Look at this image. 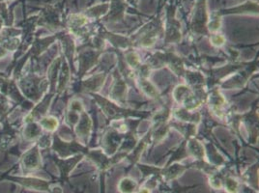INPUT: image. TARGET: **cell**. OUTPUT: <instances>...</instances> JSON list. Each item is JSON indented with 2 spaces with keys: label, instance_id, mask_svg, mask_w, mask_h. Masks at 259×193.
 Returning <instances> with one entry per match:
<instances>
[{
  "label": "cell",
  "instance_id": "1",
  "mask_svg": "<svg viewBox=\"0 0 259 193\" xmlns=\"http://www.w3.org/2000/svg\"><path fill=\"white\" fill-rule=\"evenodd\" d=\"M48 84L49 81L35 75L24 76L20 80V88L23 92L24 96L31 99L34 102L40 100Z\"/></svg>",
  "mask_w": 259,
  "mask_h": 193
},
{
  "label": "cell",
  "instance_id": "2",
  "mask_svg": "<svg viewBox=\"0 0 259 193\" xmlns=\"http://www.w3.org/2000/svg\"><path fill=\"white\" fill-rule=\"evenodd\" d=\"M92 96H94V99H96L99 105L102 107L103 110L105 111V113L108 115L109 119H121L122 117H127V116H141L143 118H145L148 113H143V112H138L137 111H133V110H129V109H124V108H120L118 106L110 103L107 99L103 98V96H98L95 94H91Z\"/></svg>",
  "mask_w": 259,
  "mask_h": 193
},
{
  "label": "cell",
  "instance_id": "3",
  "mask_svg": "<svg viewBox=\"0 0 259 193\" xmlns=\"http://www.w3.org/2000/svg\"><path fill=\"white\" fill-rule=\"evenodd\" d=\"M9 180H12L14 182L20 183L22 186L30 188V189H35L39 191H47V192L52 193V187H51V182L45 180H41L38 178H33V177H9Z\"/></svg>",
  "mask_w": 259,
  "mask_h": 193
},
{
  "label": "cell",
  "instance_id": "4",
  "mask_svg": "<svg viewBox=\"0 0 259 193\" xmlns=\"http://www.w3.org/2000/svg\"><path fill=\"white\" fill-rule=\"evenodd\" d=\"M22 165L24 172L36 170L42 166L41 156L37 144L30 150L23 154L22 157Z\"/></svg>",
  "mask_w": 259,
  "mask_h": 193
},
{
  "label": "cell",
  "instance_id": "5",
  "mask_svg": "<svg viewBox=\"0 0 259 193\" xmlns=\"http://www.w3.org/2000/svg\"><path fill=\"white\" fill-rule=\"evenodd\" d=\"M54 149L55 152H57L63 158H66V157H68V156H70L74 153H76L78 151H83L85 153L88 152L87 148L81 146L79 143L63 142L62 140L58 137V135H54Z\"/></svg>",
  "mask_w": 259,
  "mask_h": 193
},
{
  "label": "cell",
  "instance_id": "6",
  "mask_svg": "<svg viewBox=\"0 0 259 193\" xmlns=\"http://www.w3.org/2000/svg\"><path fill=\"white\" fill-rule=\"evenodd\" d=\"M82 158H83V156L79 155V156H76L75 158H71V159H67V160L54 159L55 163L58 165V168L60 170L62 181H66L68 179L71 171L76 167V164L82 160Z\"/></svg>",
  "mask_w": 259,
  "mask_h": 193
},
{
  "label": "cell",
  "instance_id": "7",
  "mask_svg": "<svg viewBox=\"0 0 259 193\" xmlns=\"http://www.w3.org/2000/svg\"><path fill=\"white\" fill-rule=\"evenodd\" d=\"M101 53H96L93 51L82 53L79 56V71L80 75H84V73L88 71L93 65L96 64L98 56Z\"/></svg>",
  "mask_w": 259,
  "mask_h": 193
},
{
  "label": "cell",
  "instance_id": "8",
  "mask_svg": "<svg viewBox=\"0 0 259 193\" xmlns=\"http://www.w3.org/2000/svg\"><path fill=\"white\" fill-rule=\"evenodd\" d=\"M92 127V123L84 111L81 112V116L78 120V124L76 127V133L80 137H87L90 133Z\"/></svg>",
  "mask_w": 259,
  "mask_h": 193
},
{
  "label": "cell",
  "instance_id": "9",
  "mask_svg": "<svg viewBox=\"0 0 259 193\" xmlns=\"http://www.w3.org/2000/svg\"><path fill=\"white\" fill-rule=\"evenodd\" d=\"M187 167L181 164H173L171 166H166L165 169H162L161 175L164 177L165 181H173L178 178L182 173L185 172Z\"/></svg>",
  "mask_w": 259,
  "mask_h": 193
},
{
  "label": "cell",
  "instance_id": "10",
  "mask_svg": "<svg viewBox=\"0 0 259 193\" xmlns=\"http://www.w3.org/2000/svg\"><path fill=\"white\" fill-rule=\"evenodd\" d=\"M42 127L36 122H26V127L23 130L24 139L27 141L38 138L42 133Z\"/></svg>",
  "mask_w": 259,
  "mask_h": 193
},
{
  "label": "cell",
  "instance_id": "11",
  "mask_svg": "<svg viewBox=\"0 0 259 193\" xmlns=\"http://www.w3.org/2000/svg\"><path fill=\"white\" fill-rule=\"evenodd\" d=\"M118 189L121 193H135L138 189V182L132 178L126 177L119 182Z\"/></svg>",
  "mask_w": 259,
  "mask_h": 193
},
{
  "label": "cell",
  "instance_id": "12",
  "mask_svg": "<svg viewBox=\"0 0 259 193\" xmlns=\"http://www.w3.org/2000/svg\"><path fill=\"white\" fill-rule=\"evenodd\" d=\"M105 80V75H98L92 76L91 78L87 79V81L83 82V86L87 91H98L100 90L101 86L103 85Z\"/></svg>",
  "mask_w": 259,
  "mask_h": 193
},
{
  "label": "cell",
  "instance_id": "13",
  "mask_svg": "<svg viewBox=\"0 0 259 193\" xmlns=\"http://www.w3.org/2000/svg\"><path fill=\"white\" fill-rule=\"evenodd\" d=\"M125 94H126V84L122 79L117 78L115 84L112 88L111 96L118 101H123L125 99Z\"/></svg>",
  "mask_w": 259,
  "mask_h": 193
},
{
  "label": "cell",
  "instance_id": "14",
  "mask_svg": "<svg viewBox=\"0 0 259 193\" xmlns=\"http://www.w3.org/2000/svg\"><path fill=\"white\" fill-rule=\"evenodd\" d=\"M188 149L193 154V156L198 160H203L204 149L203 146L195 139H191L188 145Z\"/></svg>",
  "mask_w": 259,
  "mask_h": 193
},
{
  "label": "cell",
  "instance_id": "15",
  "mask_svg": "<svg viewBox=\"0 0 259 193\" xmlns=\"http://www.w3.org/2000/svg\"><path fill=\"white\" fill-rule=\"evenodd\" d=\"M141 87L142 91L151 98H157L158 96V91L155 88V86L152 84L150 81H148L146 78L141 77Z\"/></svg>",
  "mask_w": 259,
  "mask_h": 193
},
{
  "label": "cell",
  "instance_id": "16",
  "mask_svg": "<svg viewBox=\"0 0 259 193\" xmlns=\"http://www.w3.org/2000/svg\"><path fill=\"white\" fill-rule=\"evenodd\" d=\"M176 116L177 118L181 119L183 121H193L194 123H197L199 122L200 120V115L198 113H191L189 112L188 110H185V109H180V110H177L176 111Z\"/></svg>",
  "mask_w": 259,
  "mask_h": 193
},
{
  "label": "cell",
  "instance_id": "17",
  "mask_svg": "<svg viewBox=\"0 0 259 193\" xmlns=\"http://www.w3.org/2000/svg\"><path fill=\"white\" fill-rule=\"evenodd\" d=\"M223 184L225 185V188L227 193H238L240 188V183L233 179L232 177H227L223 181Z\"/></svg>",
  "mask_w": 259,
  "mask_h": 193
},
{
  "label": "cell",
  "instance_id": "18",
  "mask_svg": "<svg viewBox=\"0 0 259 193\" xmlns=\"http://www.w3.org/2000/svg\"><path fill=\"white\" fill-rule=\"evenodd\" d=\"M40 126L49 131H54L58 127V121L54 117H43L40 119Z\"/></svg>",
  "mask_w": 259,
  "mask_h": 193
},
{
  "label": "cell",
  "instance_id": "19",
  "mask_svg": "<svg viewBox=\"0 0 259 193\" xmlns=\"http://www.w3.org/2000/svg\"><path fill=\"white\" fill-rule=\"evenodd\" d=\"M126 60H127V63L134 69H138L141 64L139 55L134 52H129L126 54Z\"/></svg>",
  "mask_w": 259,
  "mask_h": 193
},
{
  "label": "cell",
  "instance_id": "20",
  "mask_svg": "<svg viewBox=\"0 0 259 193\" xmlns=\"http://www.w3.org/2000/svg\"><path fill=\"white\" fill-rule=\"evenodd\" d=\"M211 104L213 105L214 109L219 111V109L222 107H224V105H225V99L223 98L222 95H220V93L215 91L211 96Z\"/></svg>",
  "mask_w": 259,
  "mask_h": 193
},
{
  "label": "cell",
  "instance_id": "21",
  "mask_svg": "<svg viewBox=\"0 0 259 193\" xmlns=\"http://www.w3.org/2000/svg\"><path fill=\"white\" fill-rule=\"evenodd\" d=\"M211 41H212L213 44H215L217 46H221L225 43V38L221 35H215V36L212 37Z\"/></svg>",
  "mask_w": 259,
  "mask_h": 193
},
{
  "label": "cell",
  "instance_id": "22",
  "mask_svg": "<svg viewBox=\"0 0 259 193\" xmlns=\"http://www.w3.org/2000/svg\"><path fill=\"white\" fill-rule=\"evenodd\" d=\"M138 193H150V190H149V188H147V187H143V188H141Z\"/></svg>",
  "mask_w": 259,
  "mask_h": 193
},
{
  "label": "cell",
  "instance_id": "23",
  "mask_svg": "<svg viewBox=\"0 0 259 193\" xmlns=\"http://www.w3.org/2000/svg\"><path fill=\"white\" fill-rule=\"evenodd\" d=\"M6 1H8V0H0V4L1 3H6Z\"/></svg>",
  "mask_w": 259,
  "mask_h": 193
},
{
  "label": "cell",
  "instance_id": "24",
  "mask_svg": "<svg viewBox=\"0 0 259 193\" xmlns=\"http://www.w3.org/2000/svg\"><path fill=\"white\" fill-rule=\"evenodd\" d=\"M79 193H84V190H83V191H81V192H79Z\"/></svg>",
  "mask_w": 259,
  "mask_h": 193
},
{
  "label": "cell",
  "instance_id": "25",
  "mask_svg": "<svg viewBox=\"0 0 259 193\" xmlns=\"http://www.w3.org/2000/svg\"><path fill=\"white\" fill-rule=\"evenodd\" d=\"M0 75H1V74H0Z\"/></svg>",
  "mask_w": 259,
  "mask_h": 193
},
{
  "label": "cell",
  "instance_id": "26",
  "mask_svg": "<svg viewBox=\"0 0 259 193\" xmlns=\"http://www.w3.org/2000/svg\"><path fill=\"white\" fill-rule=\"evenodd\" d=\"M0 140H1V138H0Z\"/></svg>",
  "mask_w": 259,
  "mask_h": 193
}]
</instances>
